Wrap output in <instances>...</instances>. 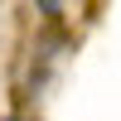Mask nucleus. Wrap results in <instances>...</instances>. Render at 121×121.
Listing matches in <instances>:
<instances>
[{
	"instance_id": "nucleus-1",
	"label": "nucleus",
	"mask_w": 121,
	"mask_h": 121,
	"mask_svg": "<svg viewBox=\"0 0 121 121\" xmlns=\"http://www.w3.org/2000/svg\"><path fill=\"white\" fill-rule=\"evenodd\" d=\"M10 121H29V116H10Z\"/></svg>"
}]
</instances>
